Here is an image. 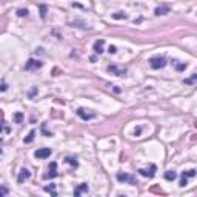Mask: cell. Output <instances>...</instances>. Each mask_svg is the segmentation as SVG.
<instances>
[{"instance_id":"cell-22","label":"cell","mask_w":197,"mask_h":197,"mask_svg":"<svg viewBox=\"0 0 197 197\" xmlns=\"http://www.w3.org/2000/svg\"><path fill=\"white\" fill-rule=\"evenodd\" d=\"M108 53H109V54H116V53H117V48H116L114 45H111V46L108 48Z\"/></svg>"},{"instance_id":"cell-13","label":"cell","mask_w":197,"mask_h":197,"mask_svg":"<svg viewBox=\"0 0 197 197\" xmlns=\"http://www.w3.org/2000/svg\"><path fill=\"white\" fill-rule=\"evenodd\" d=\"M165 179L168 180V182H174V180L177 179V174L174 171H166L165 173Z\"/></svg>"},{"instance_id":"cell-5","label":"cell","mask_w":197,"mask_h":197,"mask_svg":"<svg viewBox=\"0 0 197 197\" xmlns=\"http://www.w3.org/2000/svg\"><path fill=\"white\" fill-rule=\"evenodd\" d=\"M51 154H53V149H49V148H39L34 153V157L36 159H48Z\"/></svg>"},{"instance_id":"cell-16","label":"cell","mask_w":197,"mask_h":197,"mask_svg":"<svg viewBox=\"0 0 197 197\" xmlns=\"http://www.w3.org/2000/svg\"><path fill=\"white\" fill-rule=\"evenodd\" d=\"M34 136H36V131L33 129V131H29V134H28V137H26V139H25L23 142H25V143H31V142L34 140Z\"/></svg>"},{"instance_id":"cell-14","label":"cell","mask_w":197,"mask_h":197,"mask_svg":"<svg viewBox=\"0 0 197 197\" xmlns=\"http://www.w3.org/2000/svg\"><path fill=\"white\" fill-rule=\"evenodd\" d=\"M196 176V169H189V171H183L182 173V177L183 179H191V177H194Z\"/></svg>"},{"instance_id":"cell-18","label":"cell","mask_w":197,"mask_h":197,"mask_svg":"<svg viewBox=\"0 0 197 197\" xmlns=\"http://www.w3.org/2000/svg\"><path fill=\"white\" fill-rule=\"evenodd\" d=\"M66 162H68L71 166H74V168L79 166V163H77V159H75V157H66Z\"/></svg>"},{"instance_id":"cell-26","label":"cell","mask_w":197,"mask_h":197,"mask_svg":"<svg viewBox=\"0 0 197 197\" xmlns=\"http://www.w3.org/2000/svg\"><path fill=\"white\" fill-rule=\"evenodd\" d=\"M6 90H8V85H6V83H2V85H0V91H2V92H5Z\"/></svg>"},{"instance_id":"cell-17","label":"cell","mask_w":197,"mask_h":197,"mask_svg":"<svg viewBox=\"0 0 197 197\" xmlns=\"http://www.w3.org/2000/svg\"><path fill=\"white\" fill-rule=\"evenodd\" d=\"M13 119H14L16 123H22V122H23V114H22V112H16Z\"/></svg>"},{"instance_id":"cell-11","label":"cell","mask_w":197,"mask_h":197,"mask_svg":"<svg viewBox=\"0 0 197 197\" xmlns=\"http://www.w3.org/2000/svg\"><path fill=\"white\" fill-rule=\"evenodd\" d=\"M88 189H90V188H88V185H86V183H80V185L74 189V196L79 197L80 194H83V193H88Z\"/></svg>"},{"instance_id":"cell-23","label":"cell","mask_w":197,"mask_h":197,"mask_svg":"<svg viewBox=\"0 0 197 197\" xmlns=\"http://www.w3.org/2000/svg\"><path fill=\"white\" fill-rule=\"evenodd\" d=\"M6 194H8V188L0 186V196H6Z\"/></svg>"},{"instance_id":"cell-7","label":"cell","mask_w":197,"mask_h":197,"mask_svg":"<svg viewBox=\"0 0 197 197\" xmlns=\"http://www.w3.org/2000/svg\"><path fill=\"white\" fill-rule=\"evenodd\" d=\"M156 171H157L156 165H151V166H149V169H139V174H140L142 177H148V179H153V177L156 176Z\"/></svg>"},{"instance_id":"cell-21","label":"cell","mask_w":197,"mask_h":197,"mask_svg":"<svg viewBox=\"0 0 197 197\" xmlns=\"http://www.w3.org/2000/svg\"><path fill=\"white\" fill-rule=\"evenodd\" d=\"M2 132H6V134H8V132H9V128H8V126H3L0 123V134H2Z\"/></svg>"},{"instance_id":"cell-19","label":"cell","mask_w":197,"mask_h":197,"mask_svg":"<svg viewBox=\"0 0 197 197\" xmlns=\"http://www.w3.org/2000/svg\"><path fill=\"white\" fill-rule=\"evenodd\" d=\"M17 16H18V17H23V16L26 17V16H28V9H18Z\"/></svg>"},{"instance_id":"cell-1","label":"cell","mask_w":197,"mask_h":197,"mask_svg":"<svg viewBox=\"0 0 197 197\" xmlns=\"http://www.w3.org/2000/svg\"><path fill=\"white\" fill-rule=\"evenodd\" d=\"M149 66H151L153 70H162V68L166 66V59L162 57V55L153 57V59H149Z\"/></svg>"},{"instance_id":"cell-3","label":"cell","mask_w":197,"mask_h":197,"mask_svg":"<svg viewBox=\"0 0 197 197\" xmlns=\"http://www.w3.org/2000/svg\"><path fill=\"white\" fill-rule=\"evenodd\" d=\"M106 71L111 72V74H114V75L122 77V75H125L126 74V68H123V66H117V65H108Z\"/></svg>"},{"instance_id":"cell-9","label":"cell","mask_w":197,"mask_h":197,"mask_svg":"<svg viewBox=\"0 0 197 197\" xmlns=\"http://www.w3.org/2000/svg\"><path fill=\"white\" fill-rule=\"evenodd\" d=\"M103 46H105V40H103V39H99V40L94 42L92 49H94V53L96 54H102L103 53Z\"/></svg>"},{"instance_id":"cell-27","label":"cell","mask_w":197,"mask_h":197,"mask_svg":"<svg viewBox=\"0 0 197 197\" xmlns=\"http://www.w3.org/2000/svg\"><path fill=\"white\" fill-rule=\"evenodd\" d=\"M37 92H39V91H37V88H33V91H31V92H29V97H31V99H33V97H34V96H36Z\"/></svg>"},{"instance_id":"cell-8","label":"cell","mask_w":197,"mask_h":197,"mask_svg":"<svg viewBox=\"0 0 197 197\" xmlns=\"http://www.w3.org/2000/svg\"><path fill=\"white\" fill-rule=\"evenodd\" d=\"M57 163L55 162H51L49 163V168H48V173L43 176V179H54V177H57Z\"/></svg>"},{"instance_id":"cell-28","label":"cell","mask_w":197,"mask_h":197,"mask_svg":"<svg viewBox=\"0 0 197 197\" xmlns=\"http://www.w3.org/2000/svg\"><path fill=\"white\" fill-rule=\"evenodd\" d=\"M0 154H2V151H0Z\"/></svg>"},{"instance_id":"cell-25","label":"cell","mask_w":197,"mask_h":197,"mask_svg":"<svg viewBox=\"0 0 197 197\" xmlns=\"http://www.w3.org/2000/svg\"><path fill=\"white\" fill-rule=\"evenodd\" d=\"M186 68V63H180V65H177V71H183Z\"/></svg>"},{"instance_id":"cell-12","label":"cell","mask_w":197,"mask_h":197,"mask_svg":"<svg viewBox=\"0 0 197 197\" xmlns=\"http://www.w3.org/2000/svg\"><path fill=\"white\" fill-rule=\"evenodd\" d=\"M168 13H169V8H166V6L156 8V11H154V14H156V16H165V14H168Z\"/></svg>"},{"instance_id":"cell-2","label":"cell","mask_w":197,"mask_h":197,"mask_svg":"<svg viewBox=\"0 0 197 197\" xmlns=\"http://www.w3.org/2000/svg\"><path fill=\"white\" fill-rule=\"evenodd\" d=\"M116 179L119 180V182H122V183H129V185H137V180L134 179L132 176L126 174V173H117Z\"/></svg>"},{"instance_id":"cell-6","label":"cell","mask_w":197,"mask_h":197,"mask_svg":"<svg viewBox=\"0 0 197 197\" xmlns=\"http://www.w3.org/2000/svg\"><path fill=\"white\" fill-rule=\"evenodd\" d=\"M42 66H43L42 62H39L36 59H29V60L26 62V65H25V70H26V71H33V70H39V68H42Z\"/></svg>"},{"instance_id":"cell-4","label":"cell","mask_w":197,"mask_h":197,"mask_svg":"<svg viewBox=\"0 0 197 197\" xmlns=\"http://www.w3.org/2000/svg\"><path fill=\"white\" fill-rule=\"evenodd\" d=\"M75 112H77V116H79V117H80L82 120H85V122H88V120H92V119L96 117V114H94V112H90L88 109H83V108H79V109H77Z\"/></svg>"},{"instance_id":"cell-24","label":"cell","mask_w":197,"mask_h":197,"mask_svg":"<svg viewBox=\"0 0 197 197\" xmlns=\"http://www.w3.org/2000/svg\"><path fill=\"white\" fill-rule=\"evenodd\" d=\"M112 17L114 18H126L128 16H126V14H112Z\"/></svg>"},{"instance_id":"cell-15","label":"cell","mask_w":197,"mask_h":197,"mask_svg":"<svg viewBox=\"0 0 197 197\" xmlns=\"http://www.w3.org/2000/svg\"><path fill=\"white\" fill-rule=\"evenodd\" d=\"M45 191L46 193H49L51 196H57V193H55V185H48V186H45Z\"/></svg>"},{"instance_id":"cell-20","label":"cell","mask_w":197,"mask_h":197,"mask_svg":"<svg viewBox=\"0 0 197 197\" xmlns=\"http://www.w3.org/2000/svg\"><path fill=\"white\" fill-rule=\"evenodd\" d=\"M40 11H42V13H40L42 18H45V17H46V6H43V5H42V6H40Z\"/></svg>"},{"instance_id":"cell-10","label":"cell","mask_w":197,"mask_h":197,"mask_svg":"<svg viewBox=\"0 0 197 197\" xmlns=\"http://www.w3.org/2000/svg\"><path fill=\"white\" fill-rule=\"evenodd\" d=\"M29 177H31V173H29L26 168H22V169H20V173H18L17 182H18V183H23L25 180H28Z\"/></svg>"}]
</instances>
